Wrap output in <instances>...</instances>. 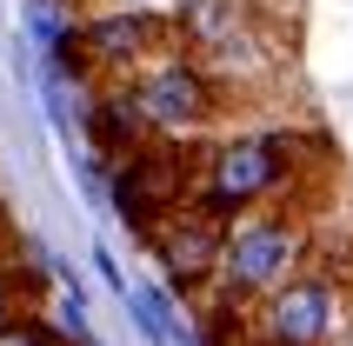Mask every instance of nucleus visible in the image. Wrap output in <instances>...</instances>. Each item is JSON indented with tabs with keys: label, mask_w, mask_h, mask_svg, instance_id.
I'll use <instances>...</instances> for the list:
<instances>
[{
	"label": "nucleus",
	"mask_w": 353,
	"mask_h": 346,
	"mask_svg": "<svg viewBox=\"0 0 353 346\" xmlns=\"http://www.w3.org/2000/svg\"><path fill=\"white\" fill-rule=\"evenodd\" d=\"M0 253H7V227H0Z\"/></svg>",
	"instance_id": "9d476101"
},
{
	"label": "nucleus",
	"mask_w": 353,
	"mask_h": 346,
	"mask_svg": "<svg viewBox=\"0 0 353 346\" xmlns=\"http://www.w3.org/2000/svg\"><path fill=\"white\" fill-rule=\"evenodd\" d=\"M27 300H34V280H20V267L0 253V327H7L14 313H34Z\"/></svg>",
	"instance_id": "6e6552de"
},
{
	"label": "nucleus",
	"mask_w": 353,
	"mask_h": 346,
	"mask_svg": "<svg viewBox=\"0 0 353 346\" xmlns=\"http://www.w3.org/2000/svg\"><path fill=\"white\" fill-rule=\"evenodd\" d=\"M0 346H67V333L47 327L40 313H14V320L0 327Z\"/></svg>",
	"instance_id": "0eeeda50"
},
{
	"label": "nucleus",
	"mask_w": 353,
	"mask_h": 346,
	"mask_svg": "<svg viewBox=\"0 0 353 346\" xmlns=\"http://www.w3.org/2000/svg\"><path fill=\"white\" fill-rule=\"evenodd\" d=\"M107 94L140 120L147 140H214V134L234 127V107L247 100V94H234L207 60H194L187 47H167V54H154L147 67L107 80Z\"/></svg>",
	"instance_id": "7ed1b4c3"
},
{
	"label": "nucleus",
	"mask_w": 353,
	"mask_h": 346,
	"mask_svg": "<svg viewBox=\"0 0 353 346\" xmlns=\"http://www.w3.org/2000/svg\"><path fill=\"white\" fill-rule=\"evenodd\" d=\"M314 173H327V140L320 134H294V127L214 134L194 154L187 207L214 213V220H240V213H260V207H287V193Z\"/></svg>",
	"instance_id": "f257e3e1"
},
{
	"label": "nucleus",
	"mask_w": 353,
	"mask_h": 346,
	"mask_svg": "<svg viewBox=\"0 0 353 346\" xmlns=\"http://www.w3.org/2000/svg\"><path fill=\"white\" fill-rule=\"evenodd\" d=\"M320 260V227L307 207H260V213H240L227 220V240H220V267H214V287L200 293L207 307V327H234L240 307H254L260 293H274L287 273L314 267Z\"/></svg>",
	"instance_id": "f03ea898"
},
{
	"label": "nucleus",
	"mask_w": 353,
	"mask_h": 346,
	"mask_svg": "<svg viewBox=\"0 0 353 346\" xmlns=\"http://www.w3.org/2000/svg\"><path fill=\"white\" fill-rule=\"evenodd\" d=\"M347 273L334 267H300L274 293H260L254 307H240L234 346H340L347 333Z\"/></svg>",
	"instance_id": "20e7f679"
},
{
	"label": "nucleus",
	"mask_w": 353,
	"mask_h": 346,
	"mask_svg": "<svg viewBox=\"0 0 353 346\" xmlns=\"http://www.w3.org/2000/svg\"><path fill=\"white\" fill-rule=\"evenodd\" d=\"M167 47H174L167 7H94V14H80L74 34H67V67L87 74L94 87H107V80L147 67L154 54H167Z\"/></svg>",
	"instance_id": "39448f33"
},
{
	"label": "nucleus",
	"mask_w": 353,
	"mask_h": 346,
	"mask_svg": "<svg viewBox=\"0 0 353 346\" xmlns=\"http://www.w3.org/2000/svg\"><path fill=\"white\" fill-rule=\"evenodd\" d=\"M67 7H80V0H67ZM100 7H160V0H100Z\"/></svg>",
	"instance_id": "1a4fd4ad"
},
{
	"label": "nucleus",
	"mask_w": 353,
	"mask_h": 346,
	"mask_svg": "<svg viewBox=\"0 0 353 346\" xmlns=\"http://www.w3.org/2000/svg\"><path fill=\"white\" fill-rule=\"evenodd\" d=\"M147 240H154V253H160V273H167V287H180L187 300H200V293L214 287L227 220H214V213H200V207H180L174 220H160Z\"/></svg>",
	"instance_id": "423d86ee"
}]
</instances>
